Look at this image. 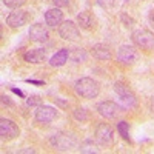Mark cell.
<instances>
[{
	"label": "cell",
	"instance_id": "obj_8",
	"mask_svg": "<svg viewBox=\"0 0 154 154\" xmlns=\"http://www.w3.org/2000/svg\"><path fill=\"white\" fill-rule=\"evenodd\" d=\"M29 20V12L28 11H22V9H16L14 12L6 17V25L12 29H19L23 25H26Z\"/></svg>",
	"mask_w": 154,
	"mask_h": 154
},
{
	"label": "cell",
	"instance_id": "obj_1",
	"mask_svg": "<svg viewBox=\"0 0 154 154\" xmlns=\"http://www.w3.org/2000/svg\"><path fill=\"white\" fill-rule=\"evenodd\" d=\"M74 91L83 99H96L99 96V83L91 77H82L74 83Z\"/></svg>",
	"mask_w": 154,
	"mask_h": 154
},
{
	"label": "cell",
	"instance_id": "obj_27",
	"mask_svg": "<svg viewBox=\"0 0 154 154\" xmlns=\"http://www.w3.org/2000/svg\"><path fill=\"white\" fill-rule=\"evenodd\" d=\"M20 152H35L32 148H28V149H20Z\"/></svg>",
	"mask_w": 154,
	"mask_h": 154
},
{
	"label": "cell",
	"instance_id": "obj_26",
	"mask_svg": "<svg viewBox=\"0 0 154 154\" xmlns=\"http://www.w3.org/2000/svg\"><path fill=\"white\" fill-rule=\"evenodd\" d=\"M11 91L14 93V94H17V96H20V97H25V94L20 91V89H17V88H11Z\"/></svg>",
	"mask_w": 154,
	"mask_h": 154
},
{
	"label": "cell",
	"instance_id": "obj_10",
	"mask_svg": "<svg viewBox=\"0 0 154 154\" xmlns=\"http://www.w3.org/2000/svg\"><path fill=\"white\" fill-rule=\"evenodd\" d=\"M20 134V130L16 122H12L9 119H2L0 120V136L3 140H12Z\"/></svg>",
	"mask_w": 154,
	"mask_h": 154
},
{
	"label": "cell",
	"instance_id": "obj_6",
	"mask_svg": "<svg viewBox=\"0 0 154 154\" xmlns=\"http://www.w3.org/2000/svg\"><path fill=\"white\" fill-rule=\"evenodd\" d=\"M96 140L102 145V146H111L114 142V133H112V128L106 123H100L96 128Z\"/></svg>",
	"mask_w": 154,
	"mask_h": 154
},
{
	"label": "cell",
	"instance_id": "obj_20",
	"mask_svg": "<svg viewBox=\"0 0 154 154\" xmlns=\"http://www.w3.org/2000/svg\"><path fill=\"white\" fill-rule=\"evenodd\" d=\"M72 116H74V119H75L77 122H86V120H88V112H86V109H83V108H75V109L72 111Z\"/></svg>",
	"mask_w": 154,
	"mask_h": 154
},
{
	"label": "cell",
	"instance_id": "obj_21",
	"mask_svg": "<svg viewBox=\"0 0 154 154\" xmlns=\"http://www.w3.org/2000/svg\"><path fill=\"white\" fill-rule=\"evenodd\" d=\"M3 3H5L8 8L19 9L20 6H23L25 3H26V0H3Z\"/></svg>",
	"mask_w": 154,
	"mask_h": 154
},
{
	"label": "cell",
	"instance_id": "obj_2",
	"mask_svg": "<svg viewBox=\"0 0 154 154\" xmlns=\"http://www.w3.org/2000/svg\"><path fill=\"white\" fill-rule=\"evenodd\" d=\"M131 38L134 45H137L139 48L146 49V51L154 49V32L148 29H134L131 34Z\"/></svg>",
	"mask_w": 154,
	"mask_h": 154
},
{
	"label": "cell",
	"instance_id": "obj_24",
	"mask_svg": "<svg viewBox=\"0 0 154 154\" xmlns=\"http://www.w3.org/2000/svg\"><path fill=\"white\" fill-rule=\"evenodd\" d=\"M148 20H149V25L154 28V9L149 12V16H148Z\"/></svg>",
	"mask_w": 154,
	"mask_h": 154
},
{
	"label": "cell",
	"instance_id": "obj_3",
	"mask_svg": "<svg viewBox=\"0 0 154 154\" xmlns=\"http://www.w3.org/2000/svg\"><path fill=\"white\" fill-rule=\"evenodd\" d=\"M51 143L60 151H68L77 145V137L72 133H59L51 139Z\"/></svg>",
	"mask_w": 154,
	"mask_h": 154
},
{
	"label": "cell",
	"instance_id": "obj_17",
	"mask_svg": "<svg viewBox=\"0 0 154 154\" xmlns=\"http://www.w3.org/2000/svg\"><path fill=\"white\" fill-rule=\"evenodd\" d=\"M68 57H69V49L68 48H62L59 53H56L53 57L49 59V65L53 68H60V66H63L68 62Z\"/></svg>",
	"mask_w": 154,
	"mask_h": 154
},
{
	"label": "cell",
	"instance_id": "obj_23",
	"mask_svg": "<svg viewBox=\"0 0 154 154\" xmlns=\"http://www.w3.org/2000/svg\"><path fill=\"white\" fill-rule=\"evenodd\" d=\"M53 3L56 5V8H65L69 5V0H53Z\"/></svg>",
	"mask_w": 154,
	"mask_h": 154
},
{
	"label": "cell",
	"instance_id": "obj_13",
	"mask_svg": "<svg viewBox=\"0 0 154 154\" xmlns=\"http://www.w3.org/2000/svg\"><path fill=\"white\" fill-rule=\"evenodd\" d=\"M45 22L49 28H56L60 26L63 22V12L60 8H51L45 12Z\"/></svg>",
	"mask_w": 154,
	"mask_h": 154
},
{
	"label": "cell",
	"instance_id": "obj_14",
	"mask_svg": "<svg viewBox=\"0 0 154 154\" xmlns=\"http://www.w3.org/2000/svg\"><path fill=\"white\" fill-rule=\"evenodd\" d=\"M29 37H31V40H34V42H46L48 40V29L40 23L31 25Z\"/></svg>",
	"mask_w": 154,
	"mask_h": 154
},
{
	"label": "cell",
	"instance_id": "obj_9",
	"mask_svg": "<svg viewBox=\"0 0 154 154\" xmlns=\"http://www.w3.org/2000/svg\"><path fill=\"white\" fill-rule=\"evenodd\" d=\"M57 109L53 108V106H49V105H40V106H37V111H35V122L38 123H51L53 120L57 119Z\"/></svg>",
	"mask_w": 154,
	"mask_h": 154
},
{
	"label": "cell",
	"instance_id": "obj_12",
	"mask_svg": "<svg viewBox=\"0 0 154 154\" xmlns=\"http://www.w3.org/2000/svg\"><path fill=\"white\" fill-rule=\"evenodd\" d=\"M77 25H79L80 28H83V29L91 31V29L96 28L97 19H96V16L93 14L91 11H83V12H80V14L77 16Z\"/></svg>",
	"mask_w": 154,
	"mask_h": 154
},
{
	"label": "cell",
	"instance_id": "obj_5",
	"mask_svg": "<svg viewBox=\"0 0 154 154\" xmlns=\"http://www.w3.org/2000/svg\"><path fill=\"white\" fill-rule=\"evenodd\" d=\"M114 91L119 94V97H120V102L126 106V108H134V106H137V97L133 94V91L130 88H128L125 83H116L114 85Z\"/></svg>",
	"mask_w": 154,
	"mask_h": 154
},
{
	"label": "cell",
	"instance_id": "obj_11",
	"mask_svg": "<svg viewBox=\"0 0 154 154\" xmlns=\"http://www.w3.org/2000/svg\"><path fill=\"white\" fill-rule=\"evenodd\" d=\"M97 111L102 117H105V119H116L122 112V108L116 103V102L106 100V102H102V103L97 105Z\"/></svg>",
	"mask_w": 154,
	"mask_h": 154
},
{
	"label": "cell",
	"instance_id": "obj_7",
	"mask_svg": "<svg viewBox=\"0 0 154 154\" xmlns=\"http://www.w3.org/2000/svg\"><path fill=\"white\" fill-rule=\"evenodd\" d=\"M139 59V54L134 46H130V45H122L119 49H117V60L123 65H134Z\"/></svg>",
	"mask_w": 154,
	"mask_h": 154
},
{
	"label": "cell",
	"instance_id": "obj_15",
	"mask_svg": "<svg viewBox=\"0 0 154 154\" xmlns=\"http://www.w3.org/2000/svg\"><path fill=\"white\" fill-rule=\"evenodd\" d=\"M23 59H25V62H28V63H43L45 59H46V51L42 49V48L29 49V51L25 53Z\"/></svg>",
	"mask_w": 154,
	"mask_h": 154
},
{
	"label": "cell",
	"instance_id": "obj_16",
	"mask_svg": "<svg viewBox=\"0 0 154 154\" xmlns=\"http://www.w3.org/2000/svg\"><path fill=\"white\" fill-rule=\"evenodd\" d=\"M91 54L97 60H111L112 59V53H111L109 46L102 45V43H97L91 48Z\"/></svg>",
	"mask_w": 154,
	"mask_h": 154
},
{
	"label": "cell",
	"instance_id": "obj_19",
	"mask_svg": "<svg viewBox=\"0 0 154 154\" xmlns=\"http://www.w3.org/2000/svg\"><path fill=\"white\" fill-rule=\"evenodd\" d=\"M69 56L72 57V60H74L75 63H82V62H85V60H86V57H88V54L85 53L83 49H80V48L74 49L72 53H69Z\"/></svg>",
	"mask_w": 154,
	"mask_h": 154
},
{
	"label": "cell",
	"instance_id": "obj_25",
	"mask_svg": "<svg viewBox=\"0 0 154 154\" xmlns=\"http://www.w3.org/2000/svg\"><path fill=\"white\" fill-rule=\"evenodd\" d=\"M26 83H32V85H45V82H42V80H31V79H26Z\"/></svg>",
	"mask_w": 154,
	"mask_h": 154
},
{
	"label": "cell",
	"instance_id": "obj_22",
	"mask_svg": "<svg viewBox=\"0 0 154 154\" xmlns=\"http://www.w3.org/2000/svg\"><path fill=\"white\" fill-rule=\"evenodd\" d=\"M43 103V100L38 97V96H29L26 99V105L28 106H40Z\"/></svg>",
	"mask_w": 154,
	"mask_h": 154
},
{
	"label": "cell",
	"instance_id": "obj_4",
	"mask_svg": "<svg viewBox=\"0 0 154 154\" xmlns=\"http://www.w3.org/2000/svg\"><path fill=\"white\" fill-rule=\"evenodd\" d=\"M59 35L63 38V40L68 42H75L80 38V29L79 25L71 22V20H65L62 22V25L59 26Z\"/></svg>",
	"mask_w": 154,
	"mask_h": 154
},
{
	"label": "cell",
	"instance_id": "obj_18",
	"mask_svg": "<svg viewBox=\"0 0 154 154\" xmlns=\"http://www.w3.org/2000/svg\"><path fill=\"white\" fill-rule=\"evenodd\" d=\"M117 131L120 133V136L123 137V140H126V142H131V137H130V123L122 120L117 123Z\"/></svg>",
	"mask_w": 154,
	"mask_h": 154
}]
</instances>
